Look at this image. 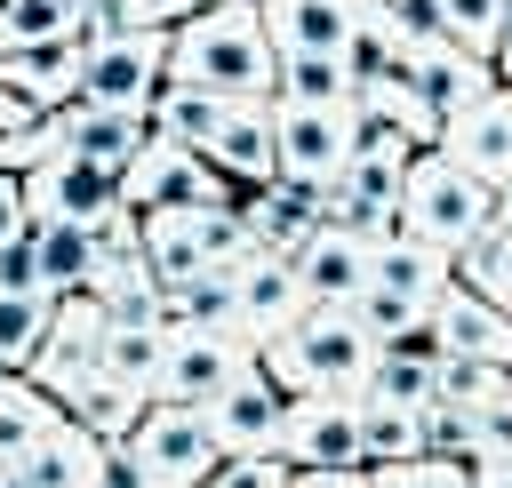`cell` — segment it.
I'll return each mask as SVG.
<instances>
[{"label": "cell", "mask_w": 512, "mask_h": 488, "mask_svg": "<svg viewBox=\"0 0 512 488\" xmlns=\"http://www.w3.org/2000/svg\"><path fill=\"white\" fill-rule=\"evenodd\" d=\"M248 368H256V344H248V336L176 328V336H168V352H160L152 400H168V408H208V400H216V392H232Z\"/></svg>", "instance_id": "obj_7"}, {"label": "cell", "mask_w": 512, "mask_h": 488, "mask_svg": "<svg viewBox=\"0 0 512 488\" xmlns=\"http://www.w3.org/2000/svg\"><path fill=\"white\" fill-rule=\"evenodd\" d=\"M272 456L296 472H360V400H288Z\"/></svg>", "instance_id": "obj_10"}, {"label": "cell", "mask_w": 512, "mask_h": 488, "mask_svg": "<svg viewBox=\"0 0 512 488\" xmlns=\"http://www.w3.org/2000/svg\"><path fill=\"white\" fill-rule=\"evenodd\" d=\"M448 280H456V256L432 248V240H416V232H384L376 256H368V288H400L408 304H432Z\"/></svg>", "instance_id": "obj_23"}, {"label": "cell", "mask_w": 512, "mask_h": 488, "mask_svg": "<svg viewBox=\"0 0 512 488\" xmlns=\"http://www.w3.org/2000/svg\"><path fill=\"white\" fill-rule=\"evenodd\" d=\"M96 488H152V480L136 472V456H128V448H104V472H96Z\"/></svg>", "instance_id": "obj_45"}, {"label": "cell", "mask_w": 512, "mask_h": 488, "mask_svg": "<svg viewBox=\"0 0 512 488\" xmlns=\"http://www.w3.org/2000/svg\"><path fill=\"white\" fill-rule=\"evenodd\" d=\"M368 488H472V472H464V464H448V456H408V464L368 472Z\"/></svg>", "instance_id": "obj_41"}, {"label": "cell", "mask_w": 512, "mask_h": 488, "mask_svg": "<svg viewBox=\"0 0 512 488\" xmlns=\"http://www.w3.org/2000/svg\"><path fill=\"white\" fill-rule=\"evenodd\" d=\"M32 272H40L48 296L88 288V272H96V240H88V224H32Z\"/></svg>", "instance_id": "obj_28"}, {"label": "cell", "mask_w": 512, "mask_h": 488, "mask_svg": "<svg viewBox=\"0 0 512 488\" xmlns=\"http://www.w3.org/2000/svg\"><path fill=\"white\" fill-rule=\"evenodd\" d=\"M376 352H400V360H424V368H440V360H448V336H440V320H432V304H424V312H416V320H408L392 344H376Z\"/></svg>", "instance_id": "obj_43"}, {"label": "cell", "mask_w": 512, "mask_h": 488, "mask_svg": "<svg viewBox=\"0 0 512 488\" xmlns=\"http://www.w3.org/2000/svg\"><path fill=\"white\" fill-rule=\"evenodd\" d=\"M432 392H440V368L400 360V352H376V368H368V384H360V408H400V416H416V408H432Z\"/></svg>", "instance_id": "obj_32"}, {"label": "cell", "mask_w": 512, "mask_h": 488, "mask_svg": "<svg viewBox=\"0 0 512 488\" xmlns=\"http://www.w3.org/2000/svg\"><path fill=\"white\" fill-rule=\"evenodd\" d=\"M400 72H408V88L440 112V128H448L456 112H472V104L496 88V64H488V56H464L456 40H440V48H408Z\"/></svg>", "instance_id": "obj_15"}, {"label": "cell", "mask_w": 512, "mask_h": 488, "mask_svg": "<svg viewBox=\"0 0 512 488\" xmlns=\"http://www.w3.org/2000/svg\"><path fill=\"white\" fill-rule=\"evenodd\" d=\"M504 8H512V0H440V16H448V40H456L464 56H496Z\"/></svg>", "instance_id": "obj_38"}, {"label": "cell", "mask_w": 512, "mask_h": 488, "mask_svg": "<svg viewBox=\"0 0 512 488\" xmlns=\"http://www.w3.org/2000/svg\"><path fill=\"white\" fill-rule=\"evenodd\" d=\"M56 424H64V408H56L32 376H0V472H16Z\"/></svg>", "instance_id": "obj_26"}, {"label": "cell", "mask_w": 512, "mask_h": 488, "mask_svg": "<svg viewBox=\"0 0 512 488\" xmlns=\"http://www.w3.org/2000/svg\"><path fill=\"white\" fill-rule=\"evenodd\" d=\"M48 328H56V296L48 288H0V368L8 376L32 368V352L48 344Z\"/></svg>", "instance_id": "obj_30"}, {"label": "cell", "mask_w": 512, "mask_h": 488, "mask_svg": "<svg viewBox=\"0 0 512 488\" xmlns=\"http://www.w3.org/2000/svg\"><path fill=\"white\" fill-rule=\"evenodd\" d=\"M496 224V192L480 184V176H464L440 144L432 152H416L408 160V192H400V232H416V240H432V248H464L472 232H488Z\"/></svg>", "instance_id": "obj_3"}, {"label": "cell", "mask_w": 512, "mask_h": 488, "mask_svg": "<svg viewBox=\"0 0 512 488\" xmlns=\"http://www.w3.org/2000/svg\"><path fill=\"white\" fill-rule=\"evenodd\" d=\"M272 128H280V176L288 184H336L344 176V160L360 152V104L344 96V104H272Z\"/></svg>", "instance_id": "obj_6"}, {"label": "cell", "mask_w": 512, "mask_h": 488, "mask_svg": "<svg viewBox=\"0 0 512 488\" xmlns=\"http://www.w3.org/2000/svg\"><path fill=\"white\" fill-rule=\"evenodd\" d=\"M408 456H424L416 416H400V408H360V472H384V464H408Z\"/></svg>", "instance_id": "obj_36"}, {"label": "cell", "mask_w": 512, "mask_h": 488, "mask_svg": "<svg viewBox=\"0 0 512 488\" xmlns=\"http://www.w3.org/2000/svg\"><path fill=\"white\" fill-rule=\"evenodd\" d=\"M160 328H208V336H240V264H208L184 288H160Z\"/></svg>", "instance_id": "obj_20"}, {"label": "cell", "mask_w": 512, "mask_h": 488, "mask_svg": "<svg viewBox=\"0 0 512 488\" xmlns=\"http://www.w3.org/2000/svg\"><path fill=\"white\" fill-rule=\"evenodd\" d=\"M488 64H496V88H512V8H504V32H496V56Z\"/></svg>", "instance_id": "obj_47"}, {"label": "cell", "mask_w": 512, "mask_h": 488, "mask_svg": "<svg viewBox=\"0 0 512 488\" xmlns=\"http://www.w3.org/2000/svg\"><path fill=\"white\" fill-rule=\"evenodd\" d=\"M368 256H376V240H360V232H336V224H320L288 264H296V288H304V304H352L360 288H368Z\"/></svg>", "instance_id": "obj_16"}, {"label": "cell", "mask_w": 512, "mask_h": 488, "mask_svg": "<svg viewBox=\"0 0 512 488\" xmlns=\"http://www.w3.org/2000/svg\"><path fill=\"white\" fill-rule=\"evenodd\" d=\"M272 56H344L352 0H256Z\"/></svg>", "instance_id": "obj_19"}, {"label": "cell", "mask_w": 512, "mask_h": 488, "mask_svg": "<svg viewBox=\"0 0 512 488\" xmlns=\"http://www.w3.org/2000/svg\"><path fill=\"white\" fill-rule=\"evenodd\" d=\"M504 384H512V368H488V360L448 352V360H440V392H432V400H448V408H488Z\"/></svg>", "instance_id": "obj_37"}, {"label": "cell", "mask_w": 512, "mask_h": 488, "mask_svg": "<svg viewBox=\"0 0 512 488\" xmlns=\"http://www.w3.org/2000/svg\"><path fill=\"white\" fill-rule=\"evenodd\" d=\"M304 312H312V304H304V288H296V264L256 248V256L240 264V336L264 352V344H272L280 328H296Z\"/></svg>", "instance_id": "obj_17"}, {"label": "cell", "mask_w": 512, "mask_h": 488, "mask_svg": "<svg viewBox=\"0 0 512 488\" xmlns=\"http://www.w3.org/2000/svg\"><path fill=\"white\" fill-rule=\"evenodd\" d=\"M456 288L488 296V304L512 320V232H504V224H488V232H472V240L456 248Z\"/></svg>", "instance_id": "obj_31"}, {"label": "cell", "mask_w": 512, "mask_h": 488, "mask_svg": "<svg viewBox=\"0 0 512 488\" xmlns=\"http://www.w3.org/2000/svg\"><path fill=\"white\" fill-rule=\"evenodd\" d=\"M0 376H8V368H0Z\"/></svg>", "instance_id": "obj_52"}, {"label": "cell", "mask_w": 512, "mask_h": 488, "mask_svg": "<svg viewBox=\"0 0 512 488\" xmlns=\"http://www.w3.org/2000/svg\"><path fill=\"white\" fill-rule=\"evenodd\" d=\"M480 464H512V384L488 408H472V472Z\"/></svg>", "instance_id": "obj_39"}, {"label": "cell", "mask_w": 512, "mask_h": 488, "mask_svg": "<svg viewBox=\"0 0 512 488\" xmlns=\"http://www.w3.org/2000/svg\"><path fill=\"white\" fill-rule=\"evenodd\" d=\"M24 184V216L32 224H104L112 208H120V176L112 168H96V160H40L32 176H16Z\"/></svg>", "instance_id": "obj_9"}, {"label": "cell", "mask_w": 512, "mask_h": 488, "mask_svg": "<svg viewBox=\"0 0 512 488\" xmlns=\"http://www.w3.org/2000/svg\"><path fill=\"white\" fill-rule=\"evenodd\" d=\"M160 352H168V328H104V344H96V376L120 384V392H136V400H152Z\"/></svg>", "instance_id": "obj_29"}, {"label": "cell", "mask_w": 512, "mask_h": 488, "mask_svg": "<svg viewBox=\"0 0 512 488\" xmlns=\"http://www.w3.org/2000/svg\"><path fill=\"white\" fill-rule=\"evenodd\" d=\"M408 160H416V144L408 136H392V128H360V152L344 160V192L352 200H368V208H392L400 216V192H408Z\"/></svg>", "instance_id": "obj_24"}, {"label": "cell", "mask_w": 512, "mask_h": 488, "mask_svg": "<svg viewBox=\"0 0 512 488\" xmlns=\"http://www.w3.org/2000/svg\"><path fill=\"white\" fill-rule=\"evenodd\" d=\"M224 200H240V192L208 168V152H184V144H168V136H144V152L120 168V208H128V216L224 208Z\"/></svg>", "instance_id": "obj_4"}, {"label": "cell", "mask_w": 512, "mask_h": 488, "mask_svg": "<svg viewBox=\"0 0 512 488\" xmlns=\"http://www.w3.org/2000/svg\"><path fill=\"white\" fill-rule=\"evenodd\" d=\"M144 408H152V400H136V392H120V384H104V376H96V384H80V392L64 400V416H72L80 432H96L104 448H120V440L136 432V416H144Z\"/></svg>", "instance_id": "obj_33"}, {"label": "cell", "mask_w": 512, "mask_h": 488, "mask_svg": "<svg viewBox=\"0 0 512 488\" xmlns=\"http://www.w3.org/2000/svg\"><path fill=\"white\" fill-rule=\"evenodd\" d=\"M144 120H152V136H168V144H184V152H208L216 128L232 120V96H208V88H192V80H160V96L144 104Z\"/></svg>", "instance_id": "obj_25"}, {"label": "cell", "mask_w": 512, "mask_h": 488, "mask_svg": "<svg viewBox=\"0 0 512 488\" xmlns=\"http://www.w3.org/2000/svg\"><path fill=\"white\" fill-rule=\"evenodd\" d=\"M200 8H224V0H152L160 24H184V16H200Z\"/></svg>", "instance_id": "obj_49"}, {"label": "cell", "mask_w": 512, "mask_h": 488, "mask_svg": "<svg viewBox=\"0 0 512 488\" xmlns=\"http://www.w3.org/2000/svg\"><path fill=\"white\" fill-rule=\"evenodd\" d=\"M440 152H448L464 176H480L488 192L512 184V88H488L472 112H456V120L440 128Z\"/></svg>", "instance_id": "obj_14"}, {"label": "cell", "mask_w": 512, "mask_h": 488, "mask_svg": "<svg viewBox=\"0 0 512 488\" xmlns=\"http://www.w3.org/2000/svg\"><path fill=\"white\" fill-rule=\"evenodd\" d=\"M72 40V0H0V56Z\"/></svg>", "instance_id": "obj_34"}, {"label": "cell", "mask_w": 512, "mask_h": 488, "mask_svg": "<svg viewBox=\"0 0 512 488\" xmlns=\"http://www.w3.org/2000/svg\"><path fill=\"white\" fill-rule=\"evenodd\" d=\"M296 488H368V472H296Z\"/></svg>", "instance_id": "obj_48"}, {"label": "cell", "mask_w": 512, "mask_h": 488, "mask_svg": "<svg viewBox=\"0 0 512 488\" xmlns=\"http://www.w3.org/2000/svg\"><path fill=\"white\" fill-rule=\"evenodd\" d=\"M264 376L288 400H360L368 368H376V336L352 320V304H312L296 328H280L264 352Z\"/></svg>", "instance_id": "obj_2"}, {"label": "cell", "mask_w": 512, "mask_h": 488, "mask_svg": "<svg viewBox=\"0 0 512 488\" xmlns=\"http://www.w3.org/2000/svg\"><path fill=\"white\" fill-rule=\"evenodd\" d=\"M272 40H264V16L256 0H224V8H200L184 24H168V80H192L208 96H272Z\"/></svg>", "instance_id": "obj_1"}, {"label": "cell", "mask_w": 512, "mask_h": 488, "mask_svg": "<svg viewBox=\"0 0 512 488\" xmlns=\"http://www.w3.org/2000/svg\"><path fill=\"white\" fill-rule=\"evenodd\" d=\"M40 120H48V112H40V104H32L16 80H0V136H32Z\"/></svg>", "instance_id": "obj_44"}, {"label": "cell", "mask_w": 512, "mask_h": 488, "mask_svg": "<svg viewBox=\"0 0 512 488\" xmlns=\"http://www.w3.org/2000/svg\"><path fill=\"white\" fill-rule=\"evenodd\" d=\"M144 136H152V120L144 112H120V104H56L48 112V144L64 160H96L112 176L144 152Z\"/></svg>", "instance_id": "obj_11"}, {"label": "cell", "mask_w": 512, "mask_h": 488, "mask_svg": "<svg viewBox=\"0 0 512 488\" xmlns=\"http://www.w3.org/2000/svg\"><path fill=\"white\" fill-rule=\"evenodd\" d=\"M496 224L512 232V184H496Z\"/></svg>", "instance_id": "obj_51"}, {"label": "cell", "mask_w": 512, "mask_h": 488, "mask_svg": "<svg viewBox=\"0 0 512 488\" xmlns=\"http://www.w3.org/2000/svg\"><path fill=\"white\" fill-rule=\"evenodd\" d=\"M168 80V32H120V40H96L80 56V96L72 104H120V112H144Z\"/></svg>", "instance_id": "obj_8"}, {"label": "cell", "mask_w": 512, "mask_h": 488, "mask_svg": "<svg viewBox=\"0 0 512 488\" xmlns=\"http://www.w3.org/2000/svg\"><path fill=\"white\" fill-rule=\"evenodd\" d=\"M96 472H104V440L64 416L16 472H0V488H96Z\"/></svg>", "instance_id": "obj_22"}, {"label": "cell", "mask_w": 512, "mask_h": 488, "mask_svg": "<svg viewBox=\"0 0 512 488\" xmlns=\"http://www.w3.org/2000/svg\"><path fill=\"white\" fill-rule=\"evenodd\" d=\"M80 40H56V48H24V56H0V80H16L40 112H56V104H72L80 96Z\"/></svg>", "instance_id": "obj_27"}, {"label": "cell", "mask_w": 512, "mask_h": 488, "mask_svg": "<svg viewBox=\"0 0 512 488\" xmlns=\"http://www.w3.org/2000/svg\"><path fill=\"white\" fill-rule=\"evenodd\" d=\"M24 224H32V216H24V184H16V176H0V248H8Z\"/></svg>", "instance_id": "obj_46"}, {"label": "cell", "mask_w": 512, "mask_h": 488, "mask_svg": "<svg viewBox=\"0 0 512 488\" xmlns=\"http://www.w3.org/2000/svg\"><path fill=\"white\" fill-rule=\"evenodd\" d=\"M128 456H136V472L152 480V488H200L216 464H224V448H216V424H208V408H168V400H152L144 416H136V432L120 440Z\"/></svg>", "instance_id": "obj_5"}, {"label": "cell", "mask_w": 512, "mask_h": 488, "mask_svg": "<svg viewBox=\"0 0 512 488\" xmlns=\"http://www.w3.org/2000/svg\"><path fill=\"white\" fill-rule=\"evenodd\" d=\"M352 80H344V56H280L272 72V104H344Z\"/></svg>", "instance_id": "obj_35"}, {"label": "cell", "mask_w": 512, "mask_h": 488, "mask_svg": "<svg viewBox=\"0 0 512 488\" xmlns=\"http://www.w3.org/2000/svg\"><path fill=\"white\" fill-rule=\"evenodd\" d=\"M384 16H392V32H400L408 48H440V40H448L440 0H384Z\"/></svg>", "instance_id": "obj_42"}, {"label": "cell", "mask_w": 512, "mask_h": 488, "mask_svg": "<svg viewBox=\"0 0 512 488\" xmlns=\"http://www.w3.org/2000/svg\"><path fill=\"white\" fill-rule=\"evenodd\" d=\"M432 320H440V336H448V352H464V360H488V368H512V320L488 304V296H472V288H440L432 296Z\"/></svg>", "instance_id": "obj_21"}, {"label": "cell", "mask_w": 512, "mask_h": 488, "mask_svg": "<svg viewBox=\"0 0 512 488\" xmlns=\"http://www.w3.org/2000/svg\"><path fill=\"white\" fill-rule=\"evenodd\" d=\"M280 416H288V392L264 376V360H256L232 392H216V400H208V424H216V448H224V456H272Z\"/></svg>", "instance_id": "obj_13"}, {"label": "cell", "mask_w": 512, "mask_h": 488, "mask_svg": "<svg viewBox=\"0 0 512 488\" xmlns=\"http://www.w3.org/2000/svg\"><path fill=\"white\" fill-rule=\"evenodd\" d=\"M240 224H248V240L264 248V256H296L312 232H320V192L312 184H256V192H240Z\"/></svg>", "instance_id": "obj_18"}, {"label": "cell", "mask_w": 512, "mask_h": 488, "mask_svg": "<svg viewBox=\"0 0 512 488\" xmlns=\"http://www.w3.org/2000/svg\"><path fill=\"white\" fill-rule=\"evenodd\" d=\"M208 168L232 184V192H256V184H280V128H272V96H240L232 120L216 128L208 144Z\"/></svg>", "instance_id": "obj_12"}, {"label": "cell", "mask_w": 512, "mask_h": 488, "mask_svg": "<svg viewBox=\"0 0 512 488\" xmlns=\"http://www.w3.org/2000/svg\"><path fill=\"white\" fill-rule=\"evenodd\" d=\"M200 488H296V464L288 456H224Z\"/></svg>", "instance_id": "obj_40"}, {"label": "cell", "mask_w": 512, "mask_h": 488, "mask_svg": "<svg viewBox=\"0 0 512 488\" xmlns=\"http://www.w3.org/2000/svg\"><path fill=\"white\" fill-rule=\"evenodd\" d=\"M472 488H512V464H480V472H472Z\"/></svg>", "instance_id": "obj_50"}]
</instances>
